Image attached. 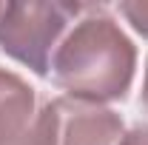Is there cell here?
Here are the masks:
<instances>
[{
  "instance_id": "4",
  "label": "cell",
  "mask_w": 148,
  "mask_h": 145,
  "mask_svg": "<svg viewBox=\"0 0 148 145\" xmlns=\"http://www.w3.org/2000/svg\"><path fill=\"white\" fill-rule=\"evenodd\" d=\"M0 145H43V103L14 71L0 68Z\"/></svg>"
},
{
  "instance_id": "6",
  "label": "cell",
  "mask_w": 148,
  "mask_h": 145,
  "mask_svg": "<svg viewBox=\"0 0 148 145\" xmlns=\"http://www.w3.org/2000/svg\"><path fill=\"white\" fill-rule=\"evenodd\" d=\"M117 145H148V122H140V125L128 128Z\"/></svg>"
},
{
  "instance_id": "7",
  "label": "cell",
  "mask_w": 148,
  "mask_h": 145,
  "mask_svg": "<svg viewBox=\"0 0 148 145\" xmlns=\"http://www.w3.org/2000/svg\"><path fill=\"white\" fill-rule=\"evenodd\" d=\"M140 105L148 111V60H145V80H143V94H140Z\"/></svg>"
},
{
  "instance_id": "3",
  "label": "cell",
  "mask_w": 148,
  "mask_h": 145,
  "mask_svg": "<svg viewBox=\"0 0 148 145\" xmlns=\"http://www.w3.org/2000/svg\"><path fill=\"white\" fill-rule=\"evenodd\" d=\"M123 134V117L106 105L71 97L43 103V145H117Z\"/></svg>"
},
{
  "instance_id": "5",
  "label": "cell",
  "mask_w": 148,
  "mask_h": 145,
  "mask_svg": "<svg viewBox=\"0 0 148 145\" xmlns=\"http://www.w3.org/2000/svg\"><path fill=\"white\" fill-rule=\"evenodd\" d=\"M120 14L125 17V23L137 34H143L148 40V0H123Z\"/></svg>"
},
{
  "instance_id": "1",
  "label": "cell",
  "mask_w": 148,
  "mask_h": 145,
  "mask_svg": "<svg viewBox=\"0 0 148 145\" xmlns=\"http://www.w3.org/2000/svg\"><path fill=\"white\" fill-rule=\"evenodd\" d=\"M137 71V46L106 6L86 3L83 14L51 57V80L66 97L83 103L125 100Z\"/></svg>"
},
{
  "instance_id": "2",
  "label": "cell",
  "mask_w": 148,
  "mask_h": 145,
  "mask_svg": "<svg viewBox=\"0 0 148 145\" xmlns=\"http://www.w3.org/2000/svg\"><path fill=\"white\" fill-rule=\"evenodd\" d=\"M86 3L63 0H0V51L49 77L51 57Z\"/></svg>"
}]
</instances>
